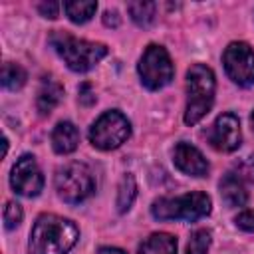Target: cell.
Wrapping results in <instances>:
<instances>
[{
  "instance_id": "5bb4252c",
  "label": "cell",
  "mask_w": 254,
  "mask_h": 254,
  "mask_svg": "<svg viewBox=\"0 0 254 254\" xmlns=\"http://www.w3.org/2000/svg\"><path fill=\"white\" fill-rule=\"evenodd\" d=\"M220 194L228 206H244L248 200V192L244 189V183L234 175L228 173L220 181Z\"/></svg>"
},
{
  "instance_id": "4316f807",
  "label": "cell",
  "mask_w": 254,
  "mask_h": 254,
  "mask_svg": "<svg viewBox=\"0 0 254 254\" xmlns=\"http://www.w3.org/2000/svg\"><path fill=\"white\" fill-rule=\"evenodd\" d=\"M97 254H125L123 250H119V248H111V246H103V248H99V252Z\"/></svg>"
},
{
  "instance_id": "9a60e30c",
  "label": "cell",
  "mask_w": 254,
  "mask_h": 254,
  "mask_svg": "<svg viewBox=\"0 0 254 254\" xmlns=\"http://www.w3.org/2000/svg\"><path fill=\"white\" fill-rule=\"evenodd\" d=\"M139 254H177V238L167 232H155L141 242Z\"/></svg>"
},
{
  "instance_id": "8fae6325",
  "label": "cell",
  "mask_w": 254,
  "mask_h": 254,
  "mask_svg": "<svg viewBox=\"0 0 254 254\" xmlns=\"http://www.w3.org/2000/svg\"><path fill=\"white\" fill-rule=\"evenodd\" d=\"M173 161L177 165L179 171H183L185 175L190 177H204L208 173V163L204 159V155L190 143H177L175 151H173Z\"/></svg>"
},
{
  "instance_id": "ffe728a7",
  "label": "cell",
  "mask_w": 254,
  "mask_h": 254,
  "mask_svg": "<svg viewBox=\"0 0 254 254\" xmlns=\"http://www.w3.org/2000/svg\"><path fill=\"white\" fill-rule=\"evenodd\" d=\"M208 246H210V232L200 228V230H194L189 238V244H187V254H206L208 252Z\"/></svg>"
},
{
  "instance_id": "7402d4cb",
  "label": "cell",
  "mask_w": 254,
  "mask_h": 254,
  "mask_svg": "<svg viewBox=\"0 0 254 254\" xmlns=\"http://www.w3.org/2000/svg\"><path fill=\"white\" fill-rule=\"evenodd\" d=\"M242 183H254V155H246L242 159H238L234 163V171H232Z\"/></svg>"
},
{
  "instance_id": "5b68a950",
  "label": "cell",
  "mask_w": 254,
  "mask_h": 254,
  "mask_svg": "<svg viewBox=\"0 0 254 254\" xmlns=\"http://www.w3.org/2000/svg\"><path fill=\"white\" fill-rule=\"evenodd\" d=\"M56 190L60 198H64L69 204L83 202L95 192V179L91 169L79 161L65 163L56 173Z\"/></svg>"
},
{
  "instance_id": "d4e9b609",
  "label": "cell",
  "mask_w": 254,
  "mask_h": 254,
  "mask_svg": "<svg viewBox=\"0 0 254 254\" xmlns=\"http://www.w3.org/2000/svg\"><path fill=\"white\" fill-rule=\"evenodd\" d=\"M38 12H40L44 18L54 20V18H58L60 4H58V2H42V4H38Z\"/></svg>"
},
{
  "instance_id": "ba28073f",
  "label": "cell",
  "mask_w": 254,
  "mask_h": 254,
  "mask_svg": "<svg viewBox=\"0 0 254 254\" xmlns=\"http://www.w3.org/2000/svg\"><path fill=\"white\" fill-rule=\"evenodd\" d=\"M222 64L226 75L234 83L242 87L254 85V50L248 44L232 42L222 54Z\"/></svg>"
},
{
  "instance_id": "2e32d148",
  "label": "cell",
  "mask_w": 254,
  "mask_h": 254,
  "mask_svg": "<svg viewBox=\"0 0 254 254\" xmlns=\"http://www.w3.org/2000/svg\"><path fill=\"white\" fill-rule=\"evenodd\" d=\"M64 10L73 24H85L95 14L97 2H93V0H67V2H64Z\"/></svg>"
},
{
  "instance_id": "8992f818",
  "label": "cell",
  "mask_w": 254,
  "mask_h": 254,
  "mask_svg": "<svg viewBox=\"0 0 254 254\" xmlns=\"http://www.w3.org/2000/svg\"><path fill=\"white\" fill-rule=\"evenodd\" d=\"M137 71H139L141 83L151 91H157V89L169 85L175 75V67H173V62H171L167 50L157 44L147 46V50L143 52V56L139 60Z\"/></svg>"
},
{
  "instance_id": "277c9868",
  "label": "cell",
  "mask_w": 254,
  "mask_h": 254,
  "mask_svg": "<svg viewBox=\"0 0 254 254\" xmlns=\"http://www.w3.org/2000/svg\"><path fill=\"white\" fill-rule=\"evenodd\" d=\"M212 200L204 192H189L175 198H157L151 206V214L157 220H198L210 214Z\"/></svg>"
},
{
  "instance_id": "ac0fdd59",
  "label": "cell",
  "mask_w": 254,
  "mask_h": 254,
  "mask_svg": "<svg viewBox=\"0 0 254 254\" xmlns=\"http://www.w3.org/2000/svg\"><path fill=\"white\" fill-rule=\"evenodd\" d=\"M137 196V183H135V177L133 175H123L121 183H119V189H117V210L123 214L131 208L133 200Z\"/></svg>"
},
{
  "instance_id": "cb8c5ba5",
  "label": "cell",
  "mask_w": 254,
  "mask_h": 254,
  "mask_svg": "<svg viewBox=\"0 0 254 254\" xmlns=\"http://www.w3.org/2000/svg\"><path fill=\"white\" fill-rule=\"evenodd\" d=\"M77 93H79V103L81 105H85V107H89V105H93L95 103V93H93V89H91V85L89 83H81L79 85V89H77Z\"/></svg>"
},
{
  "instance_id": "e0dca14e",
  "label": "cell",
  "mask_w": 254,
  "mask_h": 254,
  "mask_svg": "<svg viewBox=\"0 0 254 254\" xmlns=\"http://www.w3.org/2000/svg\"><path fill=\"white\" fill-rule=\"evenodd\" d=\"M127 10L131 14V20L139 28H149L155 22V16H157V4L155 2H145V0L129 2L127 4Z\"/></svg>"
},
{
  "instance_id": "52a82bcc",
  "label": "cell",
  "mask_w": 254,
  "mask_h": 254,
  "mask_svg": "<svg viewBox=\"0 0 254 254\" xmlns=\"http://www.w3.org/2000/svg\"><path fill=\"white\" fill-rule=\"evenodd\" d=\"M131 133V125L127 117L121 111H105L103 115L97 117V121L89 127V143L95 149L101 151H111L117 149L127 141Z\"/></svg>"
},
{
  "instance_id": "83f0119b",
  "label": "cell",
  "mask_w": 254,
  "mask_h": 254,
  "mask_svg": "<svg viewBox=\"0 0 254 254\" xmlns=\"http://www.w3.org/2000/svg\"><path fill=\"white\" fill-rule=\"evenodd\" d=\"M250 123H252V131H254V111H252V115H250Z\"/></svg>"
},
{
  "instance_id": "6da1fadb",
  "label": "cell",
  "mask_w": 254,
  "mask_h": 254,
  "mask_svg": "<svg viewBox=\"0 0 254 254\" xmlns=\"http://www.w3.org/2000/svg\"><path fill=\"white\" fill-rule=\"evenodd\" d=\"M79 238L77 226L58 214H40L32 226L28 254H65Z\"/></svg>"
},
{
  "instance_id": "7c38bea8",
  "label": "cell",
  "mask_w": 254,
  "mask_h": 254,
  "mask_svg": "<svg viewBox=\"0 0 254 254\" xmlns=\"http://www.w3.org/2000/svg\"><path fill=\"white\" fill-rule=\"evenodd\" d=\"M62 97H64V85L56 77L44 75L38 87V97H36V107L40 115H50L60 105Z\"/></svg>"
},
{
  "instance_id": "603a6c76",
  "label": "cell",
  "mask_w": 254,
  "mask_h": 254,
  "mask_svg": "<svg viewBox=\"0 0 254 254\" xmlns=\"http://www.w3.org/2000/svg\"><path fill=\"white\" fill-rule=\"evenodd\" d=\"M234 222H236V226H238L240 230H244V232H254V212H252V210H242V212H238L236 218H234Z\"/></svg>"
},
{
  "instance_id": "3957f363",
  "label": "cell",
  "mask_w": 254,
  "mask_h": 254,
  "mask_svg": "<svg viewBox=\"0 0 254 254\" xmlns=\"http://www.w3.org/2000/svg\"><path fill=\"white\" fill-rule=\"evenodd\" d=\"M214 73L204 64H194L187 71V109L185 123L196 125L212 107L214 101Z\"/></svg>"
},
{
  "instance_id": "d6986e66",
  "label": "cell",
  "mask_w": 254,
  "mask_h": 254,
  "mask_svg": "<svg viewBox=\"0 0 254 254\" xmlns=\"http://www.w3.org/2000/svg\"><path fill=\"white\" fill-rule=\"evenodd\" d=\"M26 79H28V75H26V71H24L22 65L10 64V62L4 64V67H2V85L6 89L16 91V89H20L26 83Z\"/></svg>"
},
{
  "instance_id": "44dd1931",
  "label": "cell",
  "mask_w": 254,
  "mask_h": 254,
  "mask_svg": "<svg viewBox=\"0 0 254 254\" xmlns=\"http://www.w3.org/2000/svg\"><path fill=\"white\" fill-rule=\"evenodd\" d=\"M2 218H4V228L6 230H14L16 226H20V222L24 218L22 206L18 202H6L4 212H2Z\"/></svg>"
},
{
  "instance_id": "9c48e42d",
  "label": "cell",
  "mask_w": 254,
  "mask_h": 254,
  "mask_svg": "<svg viewBox=\"0 0 254 254\" xmlns=\"http://www.w3.org/2000/svg\"><path fill=\"white\" fill-rule=\"evenodd\" d=\"M10 185L12 189L22 194V196H38L44 189V177L42 171L36 163L34 155H22L16 165L12 167V175H10Z\"/></svg>"
},
{
  "instance_id": "484cf974",
  "label": "cell",
  "mask_w": 254,
  "mask_h": 254,
  "mask_svg": "<svg viewBox=\"0 0 254 254\" xmlns=\"http://www.w3.org/2000/svg\"><path fill=\"white\" fill-rule=\"evenodd\" d=\"M103 24L107 28H117L119 26V14H117V10H105L103 12Z\"/></svg>"
},
{
  "instance_id": "7a4b0ae2",
  "label": "cell",
  "mask_w": 254,
  "mask_h": 254,
  "mask_svg": "<svg viewBox=\"0 0 254 254\" xmlns=\"http://www.w3.org/2000/svg\"><path fill=\"white\" fill-rule=\"evenodd\" d=\"M52 48L58 52V56L65 62V65L71 71L83 73L95 67L105 56H107V46L105 44H95L87 40H79L67 32H52L50 36Z\"/></svg>"
},
{
  "instance_id": "30bf717a",
  "label": "cell",
  "mask_w": 254,
  "mask_h": 254,
  "mask_svg": "<svg viewBox=\"0 0 254 254\" xmlns=\"http://www.w3.org/2000/svg\"><path fill=\"white\" fill-rule=\"evenodd\" d=\"M206 139L210 147L222 153H232L240 147L242 133H240V121L232 113H222L216 117V121L210 125Z\"/></svg>"
},
{
  "instance_id": "4fadbf2b",
  "label": "cell",
  "mask_w": 254,
  "mask_h": 254,
  "mask_svg": "<svg viewBox=\"0 0 254 254\" xmlns=\"http://www.w3.org/2000/svg\"><path fill=\"white\" fill-rule=\"evenodd\" d=\"M79 143V131L71 121H60L52 131V147L60 155L73 153Z\"/></svg>"
}]
</instances>
